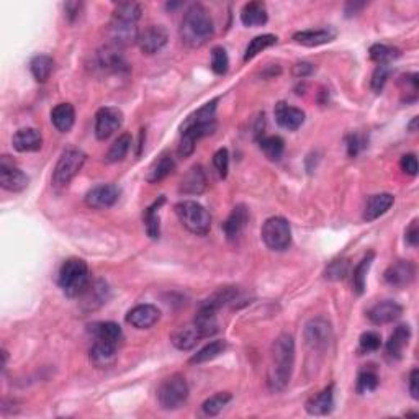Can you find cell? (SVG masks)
Here are the masks:
<instances>
[{"label":"cell","instance_id":"cell-1","mask_svg":"<svg viewBox=\"0 0 419 419\" xmlns=\"http://www.w3.org/2000/svg\"><path fill=\"white\" fill-rule=\"evenodd\" d=\"M293 365H295V341L290 334H280L270 347V364L267 372V387L270 391L279 393L287 389Z\"/></svg>","mask_w":419,"mask_h":419},{"label":"cell","instance_id":"cell-2","mask_svg":"<svg viewBox=\"0 0 419 419\" xmlns=\"http://www.w3.org/2000/svg\"><path fill=\"white\" fill-rule=\"evenodd\" d=\"M216 104L218 100L208 102L202 109L195 111L194 115H190V117L185 120V123L182 124V138L179 145V154L182 158H189L195 151L197 141L205 136L212 135V133L216 130Z\"/></svg>","mask_w":419,"mask_h":419},{"label":"cell","instance_id":"cell-3","mask_svg":"<svg viewBox=\"0 0 419 419\" xmlns=\"http://www.w3.org/2000/svg\"><path fill=\"white\" fill-rule=\"evenodd\" d=\"M179 35L182 43L192 50L207 44L215 35V24H213L208 8L203 7L202 3H194L187 8L182 17Z\"/></svg>","mask_w":419,"mask_h":419},{"label":"cell","instance_id":"cell-4","mask_svg":"<svg viewBox=\"0 0 419 419\" xmlns=\"http://www.w3.org/2000/svg\"><path fill=\"white\" fill-rule=\"evenodd\" d=\"M57 283L62 292L69 298L80 297L86 293V290L91 285L89 280V266L82 259H68L61 266L59 274H57Z\"/></svg>","mask_w":419,"mask_h":419},{"label":"cell","instance_id":"cell-5","mask_svg":"<svg viewBox=\"0 0 419 419\" xmlns=\"http://www.w3.org/2000/svg\"><path fill=\"white\" fill-rule=\"evenodd\" d=\"M176 215L187 231L195 236H205L212 228V216L202 205L194 200H184L176 205Z\"/></svg>","mask_w":419,"mask_h":419},{"label":"cell","instance_id":"cell-6","mask_svg":"<svg viewBox=\"0 0 419 419\" xmlns=\"http://www.w3.org/2000/svg\"><path fill=\"white\" fill-rule=\"evenodd\" d=\"M86 159V153L82 149L74 148V146L62 151L61 158L55 167V172H53V184H55V187H68L74 177L80 172V169L84 167Z\"/></svg>","mask_w":419,"mask_h":419},{"label":"cell","instance_id":"cell-7","mask_svg":"<svg viewBox=\"0 0 419 419\" xmlns=\"http://www.w3.org/2000/svg\"><path fill=\"white\" fill-rule=\"evenodd\" d=\"M189 398V385L187 380L179 373L171 375L160 383L158 390V401L159 407L166 411H174L179 409L182 404Z\"/></svg>","mask_w":419,"mask_h":419},{"label":"cell","instance_id":"cell-8","mask_svg":"<svg viewBox=\"0 0 419 419\" xmlns=\"http://www.w3.org/2000/svg\"><path fill=\"white\" fill-rule=\"evenodd\" d=\"M262 241L272 251H287L292 244V228L285 218L272 216L262 226Z\"/></svg>","mask_w":419,"mask_h":419},{"label":"cell","instance_id":"cell-9","mask_svg":"<svg viewBox=\"0 0 419 419\" xmlns=\"http://www.w3.org/2000/svg\"><path fill=\"white\" fill-rule=\"evenodd\" d=\"M305 342L310 349L313 351H324L331 344L333 339V328L331 323L323 316H316V318L310 319L305 326Z\"/></svg>","mask_w":419,"mask_h":419},{"label":"cell","instance_id":"cell-10","mask_svg":"<svg viewBox=\"0 0 419 419\" xmlns=\"http://www.w3.org/2000/svg\"><path fill=\"white\" fill-rule=\"evenodd\" d=\"M123 124V113L115 106H104L95 115V135L100 141L113 136Z\"/></svg>","mask_w":419,"mask_h":419},{"label":"cell","instance_id":"cell-11","mask_svg":"<svg viewBox=\"0 0 419 419\" xmlns=\"http://www.w3.org/2000/svg\"><path fill=\"white\" fill-rule=\"evenodd\" d=\"M138 38H140V30H138L136 24L131 21H123L113 19L109 25V39L111 44L118 48H127L131 44H138Z\"/></svg>","mask_w":419,"mask_h":419},{"label":"cell","instance_id":"cell-12","mask_svg":"<svg viewBox=\"0 0 419 419\" xmlns=\"http://www.w3.org/2000/svg\"><path fill=\"white\" fill-rule=\"evenodd\" d=\"M169 41V33L162 25H149L140 31L138 46L145 55H156L166 46Z\"/></svg>","mask_w":419,"mask_h":419},{"label":"cell","instance_id":"cell-13","mask_svg":"<svg viewBox=\"0 0 419 419\" xmlns=\"http://www.w3.org/2000/svg\"><path fill=\"white\" fill-rule=\"evenodd\" d=\"M0 185L8 192H21L28 185V177L12 162L8 156L0 159Z\"/></svg>","mask_w":419,"mask_h":419},{"label":"cell","instance_id":"cell-14","mask_svg":"<svg viewBox=\"0 0 419 419\" xmlns=\"http://www.w3.org/2000/svg\"><path fill=\"white\" fill-rule=\"evenodd\" d=\"M97 64L105 73H124L128 71V62L124 59L122 48L106 43L97 51Z\"/></svg>","mask_w":419,"mask_h":419},{"label":"cell","instance_id":"cell-15","mask_svg":"<svg viewBox=\"0 0 419 419\" xmlns=\"http://www.w3.org/2000/svg\"><path fill=\"white\" fill-rule=\"evenodd\" d=\"M120 189L113 184H102L87 192L86 203L93 210H105L113 207L120 198Z\"/></svg>","mask_w":419,"mask_h":419},{"label":"cell","instance_id":"cell-16","mask_svg":"<svg viewBox=\"0 0 419 419\" xmlns=\"http://www.w3.org/2000/svg\"><path fill=\"white\" fill-rule=\"evenodd\" d=\"M416 275V269L409 261H398L393 266H390L389 269L383 274L385 282L393 288H404L414 280Z\"/></svg>","mask_w":419,"mask_h":419},{"label":"cell","instance_id":"cell-17","mask_svg":"<svg viewBox=\"0 0 419 419\" xmlns=\"http://www.w3.org/2000/svg\"><path fill=\"white\" fill-rule=\"evenodd\" d=\"M401 315H403V308L393 300H383L377 303V305H373L367 311V318L370 319V323L377 324V326L393 323Z\"/></svg>","mask_w":419,"mask_h":419},{"label":"cell","instance_id":"cell-18","mask_svg":"<svg viewBox=\"0 0 419 419\" xmlns=\"http://www.w3.org/2000/svg\"><path fill=\"white\" fill-rule=\"evenodd\" d=\"M160 318V310L154 305H138L128 311L127 323L136 329H149L158 323Z\"/></svg>","mask_w":419,"mask_h":419},{"label":"cell","instance_id":"cell-19","mask_svg":"<svg viewBox=\"0 0 419 419\" xmlns=\"http://www.w3.org/2000/svg\"><path fill=\"white\" fill-rule=\"evenodd\" d=\"M274 115L275 122L288 131H297L298 128L305 123V111L297 109V106L288 105L287 102H279V104L275 105Z\"/></svg>","mask_w":419,"mask_h":419},{"label":"cell","instance_id":"cell-20","mask_svg":"<svg viewBox=\"0 0 419 419\" xmlns=\"http://www.w3.org/2000/svg\"><path fill=\"white\" fill-rule=\"evenodd\" d=\"M12 145L19 153H35L43 146V136L37 128H21L13 135Z\"/></svg>","mask_w":419,"mask_h":419},{"label":"cell","instance_id":"cell-21","mask_svg":"<svg viewBox=\"0 0 419 419\" xmlns=\"http://www.w3.org/2000/svg\"><path fill=\"white\" fill-rule=\"evenodd\" d=\"M336 38V31L333 28H316V30H303L293 35V41L301 44V46H321V44L331 43Z\"/></svg>","mask_w":419,"mask_h":419},{"label":"cell","instance_id":"cell-22","mask_svg":"<svg viewBox=\"0 0 419 419\" xmlns=\"http://www.w3.org/2000/svg\"><path fill=\"white\" fill-rule=\"evenodd\" d=\"M118 354V346L111 344V342L95 339L93 346L91 347V360L95 367L105 369L115 364Z\"/></svg>","mask_w":419,"mask_h":419},{"label":"cell","instance_id":"cell-23","mask_svg":"<svg viewBox=\"0 0 419 419\" xmlns=\"http://www.w3.org/2000/svg\"><path fill=\"white\" fill-rule=\"evenodd\" d=\"M409 337H411V329H409L408 324L396 326L395 331L391 333L389 342H387V357L391 360H400L403 357V351L408 346Z\"/></svg>","mask_w":419,"mask_h":419},{"label":"cell","instance_id":"cell-24","mask_svg":"<svg viewBox=\"0 0 419 419\" xmlns=\"http://www.w3.org/2000/svg\"><path fill=\"white\" fill-rule=\"evenodd\" d=\"M202 339H203L202 333H200V329L195 326V323L176 329V331L171 334V342L179 351L194 349V347Z\"/></svg>","mask_w":419,"mask_h":419},{"label":"cell","instance_id":"cell-25","mask_svg":"<svg viewBox=\"0 0 419 419\" xmlns=\"http://www.w3.org/2000/svg\"><path fill=\"white\" fill-rule=\"evenodd\" d=\"M207 176L202 166H194L189 169V172L185 174L184 179L180 182V194L185 195H200L207 190Z\"/></svg>","mask_w":419,"mask_h":419},{"label":"cell","instance_id":"cell-26","mask_svg":"<svg viewBox=\"0 0 419 419\" xmlns=\"http://www.w3.org/2000/svg\"><path fill=\"white\" fill-rule=\"evenodd\" d=\"M334 408V385H329L306 403V411L311 416H326Z\"/></svg>","mask_w":419,"mask_h":419},{"label":"cell","instance_id":"cell-27","mask_svg":"<svg viewBox=\"0 0 419 419\" xmlns=\"http://www.w3.org/2000/svg\"><path fill=\"white\" fill-rule=\"evenodd\" d=\"M395 203V197L391 194H377L369 198L367 205L364 210V220L365 221H375L377 218L385 215Z\"/></svg>","mask_w":419,"mask_h":419},{"label":"cell","instance_id":"cell-28","mask_svg":"<svg viewBox=\"0 0 419 419\" xmlns=\"http://www.w3.org/2000/svg\"><path fill=\"white\" fill-rule=\"evenodd\" d=\"M249 220V213L248 208L244 205H238V207L233 208V212L230 213L228 220L225 221L223 225V230H225L226 238L230 241H234L238 236L243 233V230L246 228V223Z\"/></svg>","mask_w":419,"mask_h":419},{"label":"cell","instance_id":"cell-29","mask_svg":"<svg viewBox=\"0 0 419 419\" xmlns=\"http://www.w3.org/2000/svg\"><path fill=\"white\" fill-rule=\"evenodd\" d=\"M174 169H176V160H174L172 154L166 151V153L160 154L159 158L151 164L148 174H146V180H148L149 184H158V182L166 179Z\"/></svg>","mask_w":419,"mask_h":419},{"label":"cell","instance_id":"cell-30","mask_svg":"<svg viewBox=\"0 0 419 419\" xmlns=\"http://www.w3.org/2000/svg\"><path fill=\"white\" fill-rule=\"evenodd\" d=\"M91 333L95 339L111 342V344L120 346V342L123 341L122 328H120V324L113 323V321H102V323L92 324Z\"/></svg>","mask_w":419,"mask_h":419},{"label":"cell","instance_id":"cell-31","mask_svg":"<svg viewBox=\"0 0 419 419\" xmlns=\"http://www.w3.org/2000/svg\"><path fill=\"white\" fill-rule=\"evenodd\" d=\"M269 20L266 3L262 2H249L241 10V21L244 26H262Z\"/></svg>","mask_w":419,"mask_h":419},{"label":"cell","instance_id":"cell-32","mask_svg":"<svg viewBox=\"0 0 419 419\" xmlns=\"http://www.w3.org/2000/svg\"><path fill=\"white\" fill-rule=\"evenodd\" d=\"M75 122V110L71 104H59L51 111V123L61 133H68L73 130Z\"/></svg>","mask_w":419,"mask_h":419},{"label":"cell","instance_id":"cell-33","mask_svg":"<svg viewBox=\"0 0 419 419\" xmlns=\"http://www.w3.org/2000/svg\"><path fill=\"white\" fill-rule=\"evenodd\" d=\"M218 311L208 308V306L200 305V308L197 311V316H195V326L200 329L203 337H210L213 334L218 333V318H216Z\"/></svg>","mask_w":419,"mask_h":419},{"label":"cell","instance_id":"cell-34","mask_svg":"<svg viewBox=\"0 0 419 419\" xmlns=\"http://www.w3.org/2000/svg\"><path fill=\"white\" fill-rule=\"evenodd\" d=\"M166 202V198L159 197V200L151 205V207L146 210L145 215H142V220H145V228L146 233L151 239H158L160 234V225H159V208L160 205Z\"/></svg>","mask_w":419,"mask_h":419},{"label":"cell","instance_id":"cell-35","mask_svg":"<svg viewBox=\"0 0 419 419\" xmlns=\"http://www.w3.org/2000/svg\"><path fill=\"white\" fill-rule=\"evenodd\" d=\"M53 68H55V61L46 55H38L30 61V71L37 82H46L53 73Z\"/></svg>","mask_w":419,"mask_h":419},{"label":"cell","instance_id":"cell-36","mask_svg":"<svg viewBox=\"0 0 419 419\" xmlns=\"http://www.w3.org/2000/svg\"><path fill=\"white\" fill-rule=\"evenodd\" d=\"M131 148V136L128 135V133H124V135H120L117 140L113 141V145L110 146L109 153H106V162L113 164V162H120V160H123L127 158L128 151Z\"/></svg>","mask_w":419,"mask_h":419},{"label":"cell","instance_id":"cell-37","mask_svg":"<svg viewBox=\"0 0 419 419\" xmlns=\"http://www.w3.org/2000/svg\"><path fill=\"white\" fill-rule=\"evenodd\" d=\"M259 146H261L262 153L266 154V158L269 160H274V162H277V160H280V158L283 156L285 142L280 136L261 138Z\"/></svg>","mask_w":419,"mask_h":419},{"label":"cell","instance_id":"cell-38","mask_svg":"<svg viewBox=\"0 0 419 419\" xmlns=\"http://www.w3.org/2000/svg\"><path fill=\"white\" fill-rule=\"evenodd\" d=\"M236 295H238V290H236L234 287H225V288L216 290V292L213 293V295H210L207 300L202 303V305L218 311L225 305H228V303L233 301Z\"/></svg>","mask_w":419,"mask_h":419},{"label":"cell","instance_id":"cell-39","mask_svg":"<svg viewBox=\"0 0 419 419\" xmlns=\"http://www.w3.org/2000/svg\"><path fill=\"white\" fill-rule=\"evenodd\" d=\"M226 351V341L223 339H218V341H213L210 342V344H207L203 347V349H200L197 354L192 355L190 359V364H203V362H210V360L216 359L218 355L223 354V352Z\"/></svg>","mask_w":419,"mask_h":419},{"label":"cell","instance_id":"cell-40","mask_svg":"<svg viewBox=\"0 0 419 419\" xmlns=\"http://www.w3.org/2000/svg\"><path fill=\"white\" fill-rule=\"evenodd\" d=\"M141 13H142V8H141L140 3H136V2H120V3H117V6H115L113 19L136 24V21L141 19Z\"/></svg>","mask_w":419,"mask_h":419},{"label":"cell","instance_id":"cell-41","mask_svg":"<svg viewBox=\"0 0 419 419\" xmlns=\"http://www.w3.org/2000/svg\"><path fill=\"white\" fill-rule=\"evenodd\" d=\"M373 257H375V254L369 252L367 256L364 257L362 261L359 262V266L355 267L354 270V290L357 295H362L365 292V283H367V274L370 270V266H372Z\"/></svg>","mask_w":419,"mask_h":419},{"label":"cell","instance_id":"cell-42","mask_svg":"<svg viewBox=\"0 0 419 419\" xmlns=\"http://www.w3.org/2000/svg\"><path fill=\"white\" fill-rule=\"evenodd\" d=\"M370 59L375 61L377 64H390L391 61H395L396 57H400V50L398 48L389 46V44H373L370 48Z\"/></svg>","mask_w":419,"mask_h":419},{"label":"cell","instance_id":"cell-43","mask_svg":"<svg viewBox=\"0 0 419 419\" xmlns=\"http://www.w3.org/2000/svg\"><path fill=\"white\" fill-rule=\"evenodd\" d=\"M275 43H277V37H275V35H261V37H256L248 44L246 53H244V61L254 59L259 53L267 50V48L274 46Z\"/></svg>","mask_w":419,"mask_h":419},{"label":"cell","instance_id":"cell-44","mask_svg":"<svg viewBox=\"0 0 419 419\" xmlns=\"http://www.w3.org/2000/svg\"><path fill=\"white\" fill-rule=\"evenodd\" d=\"M230 401H231V393H228V391H221V393L210 396V398L205 401L202 404V411L205 416H218Z\"/></svg>","mask_w":419,"mask_h":419},{"label":"cell","instance_id":"cell-45","mask_svg":"<svg viewBox=\"0 0 419 419\" xmlns=\"http://www.w3.org/2000/svg\"><path fill=\"white\" fill-rule=\"evenodd\" d=\"M378 387V375L373 369L360 370L357 377V391L359 393H369Z\"/></svg>","mask_w":419,"mask_h":419},{"label":"cell","instance_id":"cell-46","mask_svg":"<svg viewBox=\"0 0 419 419\" xmlns=\"http://www.w3.org/2000/svg\"><path fill=\"white\" fill-rule=\"evenodd\" d=\"M212 69H213V73L218 74V75H223V74L228 73L230 57H228V53H226L225 48H221V46L213 48V51H212Z\"/></svg>","mask_w":419,"mask_h":419},{"label":"cell","instance_id":"cell-47","mask_svg":"<svg viewBox=\"0 0 419 419\" xmlns=\"http://www.w3.org/2000/svg\"><path fill=\"white\" fill-rule=\"evenodd\" d=\"M391 73L390 64H378L375 71L372 74V91L375 93H380L385 87L387 80H389V75Z\"/></svg>","mask_w":419,"mask_h":419},{"label":"cell","instance_id":"cell-48","mask_svg":"<svg viewBox=\"0 0 419 419\" xmlns=\"http://www.w3.org/2000/svg\"><path fill=\"white\" fill-rule=\"evenodd\" d=\"M213 164H215V169L220 174L221 179H225L228 176V169H230V153L226 148L218 149L215 156H213Z\"/></svg>","mask_w":419,"mask_h":419},{"label":"cell","instance_id":"cell-49","mask_svg":"<svg viewBox=\"0 0 419 419\" xmlns=\"http://www.w3.org/2000/svg\"><path fill=\"white\" fill-rule=\"evenodd\" d=\"M382 346V337L380 334L375 331H367L360 336V349L364 352H373L378 351Z\"/></svg>","mask_w":419,"mask_h":419},{"label":"cell","instance_id":"cell-50","mask_svg":"<svg viewBox=\"0 0 419 419\" xmlns=\"http://www.w3.org/2000/svg\"><path fill=\"white\" fill-rule=\"evenodd\" d=\"M324 274H326V279L329 280H342L347 274V261L341 259L331 262Z\"/></svg>","mask_w":419,"mask_h":419},{"label":"cell","instance_id":"cell-51","mask_svg":"<svg viewBox=\"0 0 419 419\" xmlns=\"http://www.w3.org/2000/svg\"><path fill=\"white\" fill-rule=\"evenodd\" d=\"M365 141L364 138L360 135H349L346 138V148H347V154L351 156V158H355L360 151L364 149Z\"/></svg>","mask_w":419,"mask_h":419},{"label":"cell","instance_id":"cell-52","mask_svg":"<svg viewBox=\"0 0 419 419\" xmlns=\"http://www.w3.org/2000/svg\"><path fill=\"white\" fill-rule=\"evenodd\" d=\"M401 169H403V172H407L408 176H416L418 174V159L414 154H404L403 158H401L400 162Z\"/></svg>","mask_w":419,"mask_h":419},{"label":"cell","instance_id":"cell-53","mask_svg":"<svg viewBox=\"0 0 419 419\" xmlns=\"http://www.w3.org/2000/svg\"><path fill=\"white\" fill-rule=\"evenodd\" d=\"M313 73H315V66L310 64V62H298V64L293 66L292 69V74L298 79L308 77V75H311Z\"/></svg>","mask_w":419,"mask_h":419},{"label":"cell","instance_id":"cell-54","mask_svg":"<svg viewBox=\"0 0 419 419\" xmlns=\"http://www.w3.org/2000/svg\"><path fill=\"white\" fill-rule=\"evenodd\" d=\"M407 243L411 248H416L419 244V226H418V220H413L411 225L407 228Z\"/></svg>","mask_w":419,"mask_h":419},{"label":"cell","instance_id":"cell-55","mask_svg":"<svg viewBox=\"0 0 419 419\" xmlns=\"http://www.w3.org/2000/svg\"><path fill=\"white\" fill-rule=\"evenodd\" d=\"M419 372L418 369H413L411 373H409V393H411V396L414 400L419 398Z\"/></svg>","mask_w":419,"mask_h":419},{"label":"cell","instance_id":"cell-56","mask_svg":"<svg viewBox=\"0 0 419 419\" xmlns=\"http://www.w3.org/2000/svg\"><path fill=\"white\" fill-rule=\"evenodd\" d=\"M364 7H365V3H355V2H354V3H352V2H351V3H347V6H346V10H351V8H352V12H351L347 17L357 15V12L362 10Z\"/></svg>","mask_w":419,"mask_h":419}]
</instances>
